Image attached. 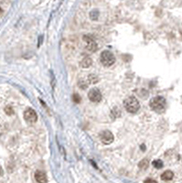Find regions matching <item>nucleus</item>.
<instances>
[{"instance_id":"1a4fd4ad","label":"nucleus","mask_w":182,"mask_h":183,"mask_svg":"<svg viewBox=\"0 0 182 183\" xmlns=\"http://www.w3.org/2000/svg\"><path fill=\"white\" fill-rule=\"evenodd\" d=\"M92 61L90 57H85L82 59V61H81L80 63V65L82 68L83 69H86V68H89L91 65H92Z\"/></svg>"},{"instance_id":"dca6fc26","label":"nucleus","mask_w":182,"mask_h":183,"mask_svg":"<svg viewBox=\"0 0 182 183\" xmlns=\"http://www.w3.org/2000/svg\"><path fill=\"white\" fill-rule=\"evenodd\" d=\"M144 183H157V182L155 179H146L144 181Z\"/></svg>"},{"instance_id":"4468645a","label":"nucleus","mask_w":182,"mask_h":183,"mask_svg":"<svg viewBox=\"0 0 182 183\" xmlns=\"http://www.w3.org/2000/svg\"><path fill=\"white\" fill-rule=\"evenodd\" d=\"M89 81L91 82V83H96V82H97V81H98V79L96 78L94 75L91 74L90 76H89Z\"/></svg>"},{"instance_id":"39448f33","label":"nucleus","mask_w":182,"mask_h":183,"mask_svg":"<svg viewBox=\"0 0 182 183\" xmlns=\"http://www.w3.org/2000/svg\"><path fill=\"white\" fill-rule=\"evenodd\" d=\"M24 119L28 123H35L38 119V115L34 109L28 108L24 112Z\"/></svg>"},{"instance_id":"f03ea898","label":"nucleus","mask_w":182,"mask_h":183,"mask_svg":"<svg viewBox=\"0 0 182 183\" xmlns=\"http://www.w3.org/2000/svg\"><path fill=\"white\" fill-rule=\"evenodd\" d=\"M124 106L127 112L129 113H136L139 108H140V104H139L138 100L134 97V96H130V97H127L124 101Z\"/></svg>"},{"instance_id":"7ed1b4c3","label":"nucleus","mask_w":182,"mask_h":183,"mask_svg":"<svg viewBox=\"0 0 182 183\" xmlns=\"http://www.w3.org/2000/svg\"><path fill=\"white\" fill-rule=\"evenodd\" d=\"M100 61L105 67H110L114 63L115 59H114V56L111 51L104 50L102 52V54L100 56Z\"/></svg>"},{"instance_id":"2eb2a0df","label":"nucleus","mask_w":182,"mask_h":183,"mask_svg":"<svg viewBox=\"0 0 182 183\" xmlns=\"http://www.w3.org/2000/svg\"><path fill=\"white\" fill-rule=\"evenodd\" d=\"M6 113L7 114H12V112H13V110H12V108L10 106H7V107H6Z\"/></svg>"},{"instance_id":"423d86ee","label":"nucleus","mask_w":182,"mask_h":183,"mask_svg":"<svg viewBox=\"0 0 182 183\" xmlns=\"http://www.w3.org/2000/svg\"><path fill=\"white\" fill-rule=\"evenodd\" d=\"M88 97L93 103H99L102 100V93L97 88H92L89 91Z\"/></svg>"},{"instance_id":"0eeeda50","label":"nucleus","mask_w":182,"mask_h":183,"mask_svg":"<svg viewBox=\"0 0 182 183\" xmlns=\"http://www.w3.org/2000/svg\"><path fill=\"white\" fill-rule=\"evenodd\" d=\"M83 39L86 41L87 43V49L91 51H94L97 50V44H96V42L94 41L93 39H92L91 37L89 36H84L83 37Z\"/></svg>"},{"instance_id":"9b49d317","label":"nucleus","mask_w":182,"mask_h":183,"mask_svg":"<svg viewBox=\"0 0 182 183\" xmlns=\"http://www.w3.org/2000/svg\"><path fill=\"white\" fill-rule=\"evenodd\" d=\"M148 165H149L148 160L147 159H143L142 161H140V163L138 164V167L140 168L141 169H146V168H147Z\"/></svg>"},{"instance_id":"9d476101","label":"nucleus","mask_w":182,"mask_h":183,"mask_svg":"<svg viewBox=\"0 0 182 183\" xmlns=\"http://www.w3.org/2000/svg\"><path fill=\"white\" fill-rule=\"evenodd\" d=\"M174 177V173L171 170H167L165 171L164 173L161 175V179L165 181H167V180H171Z\"/></svg>"},{"instance_id":"20e7f679","label":"nucleus","mask_w":182,"mask_h":183,"mask_svg":"<svg viewBox=\"0 0 182 183\" xmlns=\"http://www.w3.org/2000/svg\"><path fill=\"white\" fill-rule=\"evenodd\" d=\"M99 138L103 144L109 145V144L113 143V141H114V135L109 130H104V131L100 133Z\"/></svg>"},{"instance_id":"f8f14e48","label":"nucleus","mask_w":182,"mask_h":183,"mask_svg":"<svg viewBox=\"0 0 182 183\" xmlns=\"http://www.w3.org/2000/svg\"><path fill=\"white\" fill-rule=\"evenodd\" d=\"M153 166L156 168H161L163 167V162L160 159H157V160H154L153 161Z\"/></svg>"},{"instance_id":"f257e3e1","label":"nucleus","mask_w":182,"mask_h":183,"mask_svg":"<svg viewBox=\"0 0 182 183\" xmlns=\"http://www.w3.org/2000/svg\"><path fill=\"white\" fill-rule=\"evenodd\" d=\"M150 107L151 109L157 113H163L166 109V100L162 96H156L150 100Z\"/></svg>"},{"instance_id":"ddd939ff","label":"nucleus","mask_w":182,"mask_h":183,"mask_svg":"<svg viewBox=\"0 0 182 183\" xmlns=\"http://www.w3.org/2000/svg\"><path fill=\"white\" fill-rule=\"evenodd\" d=\"M72 100L75 102L76 104H79L81 102V98H80V96L77 94V93H74L73 96H72Z\"/></svg>"},{"instance_id":"6e6552de","label":"nucleus","mask_w":182,"mask_h":183,"mask_svg":"<svg viewBox=\"0 0 182 183\" xmlns=\"http://www.w3.org/2000/svg\"><path fill=\"white\" fill-rule=\"evenodd\" d=\"M35 179L38 181V183H47L48 182V179L46 174L43 171L41 170H38L35 173Z\"/></svg>"}]
</instances>
